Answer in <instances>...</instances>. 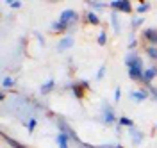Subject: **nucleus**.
Here are the masks:
<instances>
[{"label":"nucleus","mask_w":157,"mask_h":148,"mask_svg":"<svg viewBox=\"0 0 157 148\" xmlns=\"http://www.w3.org/2000/svg\"><path fill=\"white\" fill-rule=\"evenodd\" d=\"M114 100H116V102L120 100V89H116V93H114Z\"/></svg>","instance_id":"obj_25"},{"label":"nucleus","mask_w":157,"mask_h":148,"mask_svg":"<svg viewBox=\"0 0 157 148\" xmlns=\"http://www.w3.org/2000/svg\"><path fill=\"white\" fill-rule=\"evenodd\" d=\"M125 64H127L128 68V77L134 80H143V73H145V70H143V61L139 55L136 54H128L127 57H125Z\"/></svg>","instance_id":"obj_1"},{"label":"nucleus","mask_w":157,"mask_h":148,"mask_svg":"<svg viewBox=\"0 0 157 148\" xmlns=\"http://www.w3.org/2000/svg\"><path fill=\"white\" fill-rule=\"evenodd\" d=\"M116 148H121V146H116Z\"/></svg>","instance_id":"obj_27"},{"label":"nucleus","mask_w":157,"mask_h":148,"mask_svg":"<svg viewBox=\"0 0 157 148\" xmlns=\"http://www.w3.org/2000/svg\"><path fill=\"white\" fill-rule=\"evenodd\" d=\"M64 29H66V25L63 21H57V23L52 25V30H56V32H61V30H64Z\"/></svg>","instance_id":"obj_11"},{"label":"nucleus","mask_w":157,"mask_h":148,"mask_svg":"<svg viewBox=\"0 0 157 148\" xmlns=\"http://www.w3.org/2000/svg\"><path fill=\"white\" fill-rule=\"evenodd\" d=\"M77 20V13L73 9H66V11H63V14H61V18H59V21H63L66 27H68L70 23H73V21Z\"/></svg>","instance_id":"obj_2"},{"label":"nucleus","mask_w":157,"mask_h":148,"mask_svg":"<svg viewBox=\"0 0 157 148\" xmlns=\"http://www.w3.org/2000/svg\"><path fill=\"white\" fill-rule=\"evenodd\" d=\"M132 138H134V143H141V141H143V134H141V132H136V130L132 128Z\"/></svg>","instance_id":"obj_14"},{"label":"nucleus","mask_w":157,"mask_h":148,"mask_svg":"<svg viewBox=\"0 0 157 148\" xmlns=\"http://www.w3.org/2000/svg\"><path fill=\"white\" fill-rule=\"evenodd\" d=\"M104 73H105V70L102 68V70H100V71H98V79H100V77H104Z\"/></svg>","instance_id":"obj_26"},{"label":"nucleus","mask_w":157,"mask_h":148,"mask_svg":"<svg viewBox=\"0 0 157 148\" xmlns=\"http://www.w3.org/2000/svg\"><path fill=\"white\" fill-rule=\"evenodd\" d=\"M113 23H114V30L120 32V27H118V20H116V14H113Z\"/></svg>","instance_id":"obj_21"},{"label":"nucleus","mask_w":157,"mask_h":148,"mask_svg":"<svg viewBox=\"0 0 157 148\" xmlns=\"http://www.w3.org/2000/svg\"><path fill=\"white\" fill-rule=\"evenodd\" d=\"M147 54L152 57V59H154V57L157 59V48H154V47H148V48H147Z\"/></svg>","instance_id":"obj_17"},{"label":"nucleus","mask_w":157,"mask_h":148,"mask_svg":"<svg viewBox=\"0 0 157 148\" xmlns=\"http://www.w3.org/2000/svg\"><path fill=\"white\" fill-rule=\"evenodd\" d=\"M104 121H105V123H113V121H114V112L109 107H105V111H104Z\"/></svg>","instance_id":"obj_8"},{"label":"nucleus","mask_w":157,"mask_h":148,"mask_svg":"<svg viewBox=\"0 0 157 148\" xmlns=\"http://www.w3.org/2000/svg\"><path fill=\"white\" fill-rule=\"evenodd\" d=\"M91 6H93V7H104L105 2H91Z\"/></svg>","instance_id":"obj_23"},{"label":"nucleus","mask_w":157,"mask_h":148,"mask_svg":"<svg viewBox=\"0 0 157 148\" xmlns=\"http://www.w3.org/2000/svg\"><path fill=\"white\" fill-rule=\"evenodd\" d=\"M11 7H14V9H18V7H21V2H18V0H14V2H9Z\"/></svg>","instance_id":"obj_20"},{"label":"nucleus","mask_w":157,"mask_h":148,"mask_svg":"<svg viewBox=\"0 0 157 148\" xmlns=\"http://www.w3.org/2000/svg\"><path fill=\"white\" fill-rule=\"evenodd\" d=\"M88 20L91 21L93 25H98V16L93 13V11H89V13H88Z\"/></svg>","instance_id":"obj_12"},{"label":"nucleus","mask_w":157,"mask_h":148,"mask_svg":"<svg viewBox=\"0 0 157 148\" xmlns=\"http://www.w3.org/2000/svg\"><path fill=\"white\" fill-rule=\"evenodd\" d=\"M70 47H73V40L71 38H63V40L59 41V50H66Z\"/></svg>","instance_id":"obj_7"},{"label":"nucleus","mask_w":157,"mask_h":148,"mask_svg":"<svg viewBox=\"0 0 157 148\" xmlns=\"http://www.w3.org/2000/svg\"><path fill=\"white\" fill-rule=\"evenodd\" d=\"M148 9H150V4H148V2H143V4H139V7H137V13L141 14V13H147Z\"/></svg>","instance_id":"obj_13"},{"label":"nucleus","mask_w":157,"mask_h":148,"mask_svg":"<svg viewBox=\"0 0 157 148\" xmlns=\"http://www.w3.org/2000/svg\"><path fill=\"white\" fill-rule=\"evenodd\" d=\"M132 23H134V25H136V27H137V25H139V23H143V18H141V20H139V18H136V20L132 21Z\"/></svg>","instance_id":"obj_24"},{"label":"nucleus","mask_w":157,"mask_h":148,"mask_svg":"<svg viewBox=\"0 0 157 148\" xmlns=\"http://www.w3.org/2000/svg\"><path fill=\"white\" fill-rule=\"evenodd\" d=\"M120 123H121V125H125V127H130V128H132V125H134V121H132L130 118H125V116H123V118H120Z\"/></svg>","instance_id":"obj_15"},{"label":"nucleus","mask_w":157,"mask_h":148,"mask_svg":"<svg viewBox=\"0 0 157 148\" xmlns=\"http://www.w3.org/2000/svg\"><path fill=\"white\" fill-rule=\"evenodd\" d=\"M54 84H56V82H54V80H48V82H47V84H43V86H41V93H48L50 89L54 88Z\"/></svg>","instance_id":"obj_10"},{"label":"nucleus","mask_w":157,"mask_h":148,"mask_svg":"<svg viewBox=\"0 0 157 148\" xmlns=\"http://www.w3.org/2000/svg\"><path fill=\"white\" fill-rule=\"evenodd\" d=\"M145 38L152 43H157V30L155 29H147L145 30Z\"/></svg>","instance_id":"obj_6"},{"label":"nucleus","mask_w":157,"mask_h":148,"mask_svg":"<svg viewBox=\"0 0 157 148\" xmlns=\"http://www.w3.org/2000/svg\"><path fill=\"white\" fill-rule=\"evenodd\" d=\"M111 7H113V9H116V11H123V13L132 11L130 2H125V0H114V2H111Z\"/></svg>","instance_id":"obj_3"},{"label":"nucleus","mask_w":157,"mask_h":148,"mask_svg":"<svg viewBox=\"0 0 157 148\" xmlns=\"http://www.w3.org/2000/svg\"><path fill=\"white\" fill-rule=\"evenodd\" d=\"M105 32H100V34H98V45H105Z\"/></svg>","instance_id":"obj_18"},{"label":"nucleus","mask_w":157,"mask_h":148,"mask_svg":"<svg viewBox=\"0 0 157 148\" xmlns=\"http://www.w3.org/2000/svg\"><path fill=\"white\" fill-rule=\"evenodd\" d=\"M145 98H147V93L145 91H134L132 93V100L134 102H143Z\"/></svg>","instance_id":"obj_9"},{"label":"nucleus","mask_w":157,"mask_h":148,"mask_svg":"<svg viewBox=\"0 0 157 148\" xmlns=\"http://www.w3.org/2000/svg\"><path fill=\"white\" fill-rule=\"evenodd\" d=\"M155 75H157V68H148V70H145V73H143V80H145V82H150Z\"/></svg>","instance_id":"obj_5"},{"label":"nucleus","mask_w":157,"mask_h":148,"mask_svg":"<svg viewBox=\"0 0 157 148\" xmlns=\"http://www.w3.org/2000/svg\"><path fill=\"white\" fill-rule=\"evenodd\" d=\"M7 139V143H9L11 146H14V148H25V146H21V145H20V143H16V141H14V139H9V138H6Z\"/></svg>","instance_id":"obj_19"},{"label":"nucleus","mask_w":157,"mask_h":148,"mask_svg":"<svg viewBox=\"0 0 157 148\" xmlns=\"http://www.w3.org/2000/svg\"><path fill=\"white\" fill-rule=\"evenodd\" d=\"M34 127H36V120H30V121H29V132H32Z\"/></svg>","instance_id":"obj_22"},{"label":"nucleus","mask_w":157,"mask_h":148,"mask_svg":"<svg viewBox=\"0 0 157 148\" xmlns=\"http://www.w3.org/2000/svg\"><path fill=\"white\" fill-rule=\"evenodd\" d=\"M68 139H70V134H66V132H61V134L57 136V145H59V148H70Z\"/></svg>","instance_id":"obj_4"},{"label":"nucleus","mask_w":157,"mask_h":148,"mask_svg":"<svg viewBox=\"0 0 157 148\" xmlns=\"http://www.w3.org/2000/svg\"><path fill=\"white\" fill-rule=\"evenodd\" d=\"M13 86H14V79L6 77V79H4V88H13Z\"/></svg>","instance_id":"obj_16"}]
</instances>
